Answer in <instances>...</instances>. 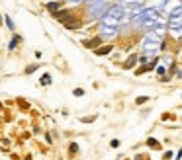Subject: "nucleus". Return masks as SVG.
<instances>
[{"label":"nucleus","mask_w":182,"mask_h":160,"mask_svg":"<svg viewBox=\"0 0 182 160\" xmlns=\"http://www.w3.org/2000/svg\"><path fill=\"white\" fill-rule=\"evenodd\" d=\"M121 16H123V6H114V8H110V12L104 16V25L116 28V25L120 24Z\"/></svg>","instance_id":"nucleus-1"},{"label":"nucleus","mask_w":182,"mask_h":160,"mask_svg":"<svg viewBox=\"0 0 182 160\" xmlns=\"http://www.w3.org/2000/svg\"><path fill=\"white\" fill-rule=\"evenodd\" d=\"M170 29H174V33L180 35V6L174 10V18L170 16Z\"/></svg>","instance_id":"nucleus-2"},{"label":"nucleus","mask_w":182,"mask_h":160,"mask_svg":"<svg viewBox=\"0 0 182 160\" xmlns=\"http://www.w3.org/2000/svg\"><path fill=\"white\" fill-rule=\"evenodd\" d=\"M65 28H69V29H76V28H80V20H76L75 16H70V18L65 22Z\"/></svg>","instance_id":"nucleus-3"},{"label":"nucleus","mask_w":182,"mask_h":160,"mask_svg":"<svg viewBox=\"0 0 182 160\" xmlns=\"http://www.w3.org/2000/svg\"><path fill=\"white\" fill-rule=\"evenodd\" d=\"M53 16H55V18L59 20V22H63V24H65V22H67V20H69L73 14H70L69 10H65V12H53Z\"/></svg>","instance_id":"nucleus-4"},{"label":"nucleus","mask_w":182,"mask_h":160,"mask_svg":"<svg viewBox=\"0 0 182 160\" xmlns=\"http://www.w3.org/2000/svg\"><path fill=\"white\" fill-rule=\"evenodd\" d=\"M112 51H114V47H112V45H104V47L96 49V55H100V57H102V55H108V53H112Z\"/></svg>","instance_id":"nucleus-5"},{"label":"nucleus","mask_w":182,"mask_h":160,"mask_svg":"<svg viewBox=\"0 0 182 160\" xmlns=\"http://www.w3.org/2000/svg\"><path fill=\"white\" fill-rule=\"evenodd\" d=\"M84 45H86V47L88 49H96L100 45V39L98 37H94V39H88V41H84Z\"/></svg>","instance_id":"nucleus-6"},{"label":"nucleus","mask_w":182,"mask_h":160,"mask_svg":"<svg viewBox=\"0 0 182 160\" xmlns=\"http://www.w3.org/2000/svg\"><path fill=\"white\" fill-rule=\"evenodd\" d=\"M147 146L149 148H161V143L157 139H147Z\"/></svg>","instance_id":"nucleus-7"},{"label":"nucleus","mask_w":182,"mask_h":160,"mask_svg":"<svg viewBox=\"0 0 182 160\" xmlns=\"http://www.w3.org/2000/svg\"><path fill=\"white\" fill-rule=\"evenodd\" d=\"M135 63H137V55H131L129 59L125 61V65H123V66H125V68H131V66L135 65Z\"/></svg>","instance_id":"nucleus-8"},{"label":"nucleus","mask_w":182,"mask_h":160,"mask_svg":"<svg viewBox=\"0 0 182 160\" xmlns=\"http://www.w3.org/2000/svg\"><path fill=\"white\" fill-rule=\"evenodd\" d=\"M47 8L51 10V12H57V10L61 8V4H59V2H49V4H47Z\"/></svg>","instance_id":"nucleus-9"},{"label":"nucleus","mask_w":182,"mask_h":160,"mask_svg":"<svg viewBox=\"0 0 182 160\" xmlns=\"http://www.w3.org/2000/svg\"><path fill=\"white\" fill-rule=\"evenodd\" d=\"M76 151H79V145H76V143H70V148H69V154H70V156H75V154H76Z\"/></svg>","instance_id":"nucleus-10"},{"label":"nucleus","mask_w":182,"mask_h":160,"mask_svg":"<svg viewBox=\"0 0 182 160\" xmlns=\"http://www.w3.org/2000/svg\"><path fill=\"white\" fill-rule=\"evenodd\" d=\"M41 84L43 86H49V84H51V76H49V74H43L41 76Z\"/></svg>","instance_id":"nucleus-11"},{"label":"nucleus","mask_w":182,"mask_h":160,"mask_svg":"<svg viewBox=\"0 0 182 160\" xmlns=\"http://www.w3.org/2000/svg\"><path fill=\"white\" fill-rule=\"evenodd\" d=\"M35 71H37V66L32 65V66H28V68H26V74H32V72H35Z\"/></svg>","instance_id":"nucleus-12"},{"label":"nucleus","mask_w":182,"mask_h":160,"mask_svg":"<svg viewBox=\"0 0 182 160\" xmlns=\"http://www.w3.org/2000/svg\"><path fill=\"white\" fill-rule=\"evenodd\" d=\"M96 119V115H90V117H82V123H92Z\"/></svg>","instance_id":"nucleus-13"},{"label":"nucleus","mask_w":182,"mask_h":160,"mask_svg":"<svg viewBox=\"0 0 182 160\" xmlns=\"http://www.w3.org/2000/svg\"><path fill=\"white\" fill-rule=\"evenodd\" d=\"M110 146H112V148H117V146H120V141H117V139H114V141L110 143Z\"/></svg>","instance_id":"nucleus-14"},{"label":"nucleus","mask_w":182,"mask_h":160,"mask_svg":"<svg viewBox=\"0 0 182 160\" xmlns=\"http://www.w3.org/2000/svg\"><path fill=\"white\" fill-rule=\"evenodd\" d=\"M147 100H149V98H145V96H141V98H137V104H145V102H147Z\"/></svg>","instance_id":"nucleus-15"},{"label":"nucleus","mask_w":182,"mask_h":160,"mask_svg":"<svg viewBox=\"0 0 182 160\" xmlns=\"http://www.w3.org/2000/svg\"><path fill=\"white\" fill-rule=\"evenodd\" d=\"M73 94H75V96H82V94H84V90H80V88H76V90H75V92H73Z\"/></svg>","instance_id":"nucleus-16"},{"label":"nucleus","mask_w":182,"mask_h":160,"mask_svg":"<svg viewBox=\"0 0 182 160\" xmlns=\"http://www.w3.org/2000/svg\"><path fill=\"white\" fill-rule=\"evenodd\" d=\"M16 43H18V37L12 39V43H10V49H14V47H16Z\"/></svg>","instance_id":"nucleus-17"},{"label":"nucleus","mask_w":182,"mask_h":160,"mask_svg":"<svg viewBox=\"0 0 182 160\" xmlns=\"http://www.w3.org/2000/svg\"><path fill=\"white\" fill-rule=\"evenodd\" d=\"M172 158V152H164V160H170Z\"/></svg>","instance_id":"nucleus-18"},{"label":"nucleus","mask_w":182,"mask_h":160,"mask_svg":"<svg viewBox=\"0 0 182 160\" xmlns=\"http://www.w3.org/2000/svg\"><path fill=\"white\" fill-rule=\"evenodd\" d=\"M137 160H149L147 156H137Z\"/></svg>","instance_id":"nucleus-19"},{"label":"nucleus","mask_w":182,"mask_h":160,"mask_svg":"<svg viewBox=\"0 0 182 160\" xmlns=\"http://www.w3.org/2000/svg\"><path fill=\"white\" fill-rule=\"evenodd\" d=\"M76 2H80V0H76Z\"/></svg>","instance_id":"nucleus-20"}]
</instances>
